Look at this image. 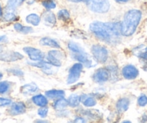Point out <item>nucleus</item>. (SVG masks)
<instances>
[{
	"label": "nucleus",
	"mask_w": 147,
	"mask_h": 123,
	"mask_svg": "<svg viewBox=\"0 0 147 123\" xmlns=\"http://www.w3.org/2000/svg\"><path fill=\"white\" fill-rule=\"evenodd\" d=\"M5 39V36H0V42L2 41Z\"/></svg>",
	"instance_id": "obj_38"
},
{
	"label": "nucleus",
	"mask_w": 147,
	"mask_h": 123,
	"mask_svg": "<svg viewBox=\"0 0 147 123\" xmlns=\"http://www.w3.org/2000/svg\"><path fill=\"white\" fill-rule=\"evenodd\" d=\"M110 73L105 68H100L95 72L93 75V79L96 83H104L109 79Z\"/></svg>",
	"instance_id": "obj_11"
},
{
	"label": "nucleus",
	"mask_w": 147,
	"mask_h": 123,
	"mask_svg": "<svg viewBox=\"0 0 147 123\" xmlns=\"http://www.w3.org/2000/svg\"><path fill=\"white\" fill-rule=\"evenodd\" d=\"M82 68L83 65L82 63H76L71 67L67 77L68 84H73L80 79Z\"/></svg>",
	"instance_id": "obj_6"
},
{
	"label": "nucleus",
	"mask_w": 147,
	"mask_h": 123,
	"mask_svg": "<svg viewBox=\"0 0 147 123\" xmlns=\"http://www.w3.org/2000/svg\"><path fill=\"white\" fill-rule=\"evenodd\" d=\"M15 18H16V16H15L14 12H12V11H9V10H6L5 15H4V19H5V20L9 22V21L15 20Z\"/></svg>",
	"instance_id": "obj_28"
},
{
	"label": "nucleus",
	"mask_w": 147,
	"mask_h": 123,
	"mask_svg": "<svg viewBox=\"0 0 147 123\" xmlns=\"http://www.w3.org/2000/svg\"><path fill=\"white\" fill-rule=\"evenodd\" d=\"M38 89V86L35 84H26L25 86H23L22 87H21V92H22L23 94H30L32 93H35V91Z\"/></svg>",
	"instance_id": "obj_18"
},
{
	"label": "nucleus",
	"mask_w": 147,
	"mask_h": 123,
	"mask_svg": "<svg viewBox=\"0 0 147 123\" xmlns=\"http://www.w3.org/2000/svg\"><path fill=\"white\" fill-rule=\"evenodd\" d=\"M23 50L28 55V56H29L31 60L42 61L44 59V54L39 49L27 46V47L24 48Z\"/></svg>",
	"instance_id": "obj_8"
},
{
	"label": "nucleus",
	"mask_w": 147,
	"mask_h": 123,
	"mask_svg": "<svg viewBox=\"0 0 147 123\" xmlns=\"http://www.w3.org/2000/svg\"><path fill=\"white\" fill-rule=\"evenodd\" d=\"M23 58L21 54L18 53L16 52H0V60L4 61V62H15V61L20 60Z\"/></svg>",
	"instance_id": "obj_9"
},
{
	"label": "nucleus",
	"mask_w": 147,
	"mask_h": 123,
	"mask_svg": "<svg viewBox=\"0 0 147 123\" xmlns=\"http://www.w3.org/2000/svg\"><path fill=\"white\" fill-rule=\"evenodd\" d=\"M69 1H70V2H77V3H78V2H90V0H69Z\"/></svg>",
	"instance_id": "obj_35"
},
{
	"label": "nucleus",
	"mask_w": 147,
	"mask_h": 123,
	"mask_svg": "<svg viewBox=\"0 0 147 123\" xmlns=\"http://www.w3.org/2000/svg\"><path fill=\"white\" fill-rule=\"evenodd\" d=\"M48 112H49V109L47 107H43V108L39 109L38 111V114L41 117H46L47 116Z\"/></svg>",
	"instance_id": "obj_32"
},
{
	"label": "nucleus",
	"mask_w": 147,
	"mask_h": 123,
	"mask_svg": "<svg viewBox=\"0 0 147 123\" xmlns=\"http://www.w3.org/2000/svg\"><path fill=\"white\" fill-rule=\"evenodd\" d=\"M43 19L46 23L49 25H54L56 22V18L51 12H46L43 15Z\"/></svg>",
	"instance_id": "obj_17"
},
{
	"label": "nucleus",
	"mask_w": 147,
	"mask_h": 123,
	"mask_svg": "<svg viewBox=\"0 0 147 123\" xmlns=\"http://www.w3.org/2000/svg\"><path fill=\"white\" fill-rule=\"evenodd\" d=\"M30 65L32 66H35V67H40V68L42 69H45V70H50L51 69V66H50V63H45V62H43V60L40 61L38 63H29Z\"/></svg>",
	"instance_id": "obj_26"
},
{
	"label": "nucleus",
	"mask_w": 147,
	"mask_h": 123,
	"mask_svg": "<svg viewBox=\"0 0 147 123\" xmlns=\"http://www.w3.org/2000/svg\"><path fill=\"white\" fill-rule=\"evenodd\" d=\"M92 54L94 59L99 63H105L108 58L107 49L100 45H93L92 47Z\"/></svg>",
	"instance_id": "obj_4"
},
{
	"label": "nucleus",
	"mask_w": 147,
	"mask_h": 123,
	"mask_svg": "<svg viewBox=\"0 0 147 123\" xmlns=\"http://www.w3.org/2000/svg\"><path fill=\"white\" fill-rule=\"evenodd\" d=\"M85 120L82 118H77L75 120H74V122H85Z\"/></svg>",
	"instance_id": "obj_36"
},
{
	"label": "nucleus",
	"mask_w": 147,
	"mask_h": 123,
	"mask_svg": "<svg viewBox=\"0 0 147 123\" xmlns=\"http://www.w3.org/2000/svg\"><path fill=\"white\" fill-rule=\"evenodd\" d=\"M8 72L12 73V74L18 76H22L23 75V73L20 70H16V69H12V70H8Z\"/></svg>",
	"instance_id": "obj_34"
},
{
	"label": "nucleus",
	"mask_w": 147,
	"mask_h": 123,
	"mask_svg": "<svg viewBox=\"0 0 147 123\" xmlns=\"http://www.w3.org/2000/svg\"><path fill=\"white\" fill-rule=\"evenodd\" d=\"M122 73L123 77L127 80H134L138 75V70L135 66L128 65L123 67Z\"/></svg>",
	"instance_id": "obj_10"
},
{
	"label": "nucleus",
	"mask_w": 147,
	"mask_h": 123,
	"mask_svg": "<svg viewBox=\"0 0 147 123\" xmlns=\"http://www.w3.org/2000/svg\"><path fill=\"white\" fill-rule=\"evenodd\" d=\"M68 46H69V49H70L71 52L74 53V59L84 64L88 68L92 66V62L89 57V55L87 53H85L82 48L80 47L77 43H74V42H69Z\"/></svg>",
	"instance_id": "obj_3"
},
{
	"label": "nucleus",
	"mask_w": 147,
	"mask_h": 123,
	"mask_svg": "<svg viewBox=\"0 0 147 123\" xmlns=\"http://www.w3.org/2000/svg\"><path fill=\"white\" fill-rule=\"evenodd\" d=\"M2 73H0V79L2 78Z\"/></svg>",
	"instance_id": "obj_41"
},
{
	"label": "nucleus",
	"mask_w": 147,
	"mask_h": 123,
	"mask_svg": "<svg viewBox=\"0 0 147 123\" xmlns=\"http://www.w3.org/2000/svg\"><path fill=\"white\" fill-rule=\"evenodd\" d=\"M137 50H134L135 52V54L137 55L138 57L141 58L142 59H144V61L147 62V47H144L143 49H141V47L136 48Z\"/></svg>",
	"instance_id": "obj_23"
},
{
	"label": "nucleus",
	"mask_w": 147,
	"mask_h": 123,
	"mask_svg": "<svg viewBox=\"0 0 147 123\" xmlns=\"http://www.w3.org/2000/svg\"><path fill=\"white\" fill-rule=\"evenodd\" d=\"M129 104H130V101L127 98L121 99L118 101V103H117L116 104V108L117 109H118V112L123 113L124 112V111H126V110L128 109V107H129Z\"/></svg>",
	"instance_id": "obj_13"
},
{
	"label": "nucleus",
	"mask_w": 147,
	"mask_h": 123,
	"mask_svg": "<svg viewBox=\"0 0 147 123\" xmlns=\"http://www.w3.org/2000/svg\"><path fill=\"white\" fill-rule=\"evenodd\" d=\"M32 101H33V103L35 105L38 106V107H45L48 104V101L46 98L44 96L41 95V94L36 95L32 97Z\"/></svg>",
	"instance_id": "obj_16"
},
{
	"label": "nucleus",
	"mask_w": 147,
	"mask_h": 123,
	"mask_svg": "<svg viewBox=\"0 0 147 123\" xmlns=\"http://www.w3.org/2000/svg\"><path fill=\"white\" fill-rule=\"evenodd\" d=\"M138 104L140 107H144L147 104V96L146 95H141L138 99Z\"/></svg>",
	"instance_id": "obj_31"
},
{
	"label": "nucleus",
	"mask_w": 147,
	"mask_h": 123,
	"mask_svg": "<svg viewBox=\"0 0 147 123\" xmlns=\"http://www.w3.org/2000/svg\"><path fill=\"white\" fill-rule=\"evenodd\" d=\"M25 0H8L7 5L6 7V10L14 12L15 9L20 6Z\"/></svg>",
	"instance_id": "obj_15"
},
{
	"label": "nucleus",
	"mask_w": 147,
	"mask_h": 123,
	"mask_svg": "<svg viewBox=\"0 0 147 123\" xmlns=\"http://www.w3.org/2000/svg\"><path fill=\"white\" fill-rule=\"evenodd\" d=\"M63 57V54L62 52H59L58 50H52L50 51L48 54V63L51 64L52 65L56 66V67H60L61 66V59Z\"/></svg>",
	"instance_id": "obj_7"
},
{
	"label": "nucleus",
	"mask_w": 147,
	"mask_h": 123,
	"mask_svg": "<svg viewBox=\"0 0 147 123\" xmlns=\"http://www.w3.org/2000/svg\"><path fill=\"white\" fill-rule=\"evenodd\" d=\"M2 15V6L0 5V17Z\"/></svg>",
	"instance_id": "obj_39"
},
{
	"label": "nucleus",
	"mask_w": 147,
	"mask_h": 123,
	"mask_svg": "<svg viewBox=\"0 0 147 123\" xmlns=\"http://www.w3.org/2000/svg\"><path fill=\"white\" fill-rule=\"evenodd\" d=\"M40 43L42 46H49V47L56 48V49H60L61 47L59 43H58L56 41L47 37L43 38V39L40 41Z\"/></svg>",
	"instance_id": "obj_14"
},
{
	"label": "nucleus",
	"mask_w": 147,
	"mask_h": 123,
	"mask_svg": "<svg viewBox=\"0 0 147 123\" xmlns=\"http://www.w3.org/2000/svg\"><path fill=\"white\" fill-rule=\"evenodd\" d=\"M141 12L138 10H131L125 14L123 21L121 25V34L130 36L135 33L141 19Z\"/></svg>",
	"instance_id": "obj_2"
},
{
	"label": "nucleus",
	"mask_w": 147,
	"mask_h": 123,
	"mask_svg": "<svg viewBox=\"0 0 147 123\" xmlns=\"http://www.w3.org/2000/svg\"><path fill=\"white\" fill-rule=\"evenodd\" d=\"M26 21L27 22L31 24V25L37 26V25H38L39 23H40V18L36 14H30V15H28L26 17Z\"/></svg>",
	"instance_id": "obj_20"
},
{
	"label": "nucleus",
	"mask_w": 147,
	"mask_h": 123,
	"mask_svg": "<svg viewBox=\"0 0 147 123\" xmlns=\"http://www.w3.org/2000/svg\"><path fill=\"white\" fill-rule=\"evenodd\" d=\"M12 101L10 99H7L0 98V107H5V106H8L11 104Z\"/></svg>",
	"instance_id": "obj_33"
},
{
	"label": "nucleus",
	"mask_w": 147,
	"mask_h": 123,
	"mask_svg": "<svg viewBox=\"0 0 147 123\" xmlns=\"http://www.w3.org/2000/svg\"><path fill=\"white\" fill-rule=\"evenodd\" d=\"M120 22H92L90 29L99 39L109 44H116L121 39V31Z\"/></svg>",
	"instance_id": "obj_1"
},
{
	"label": "nucleus",
	"mask_w": 147,
	"mask_h": 123,
	"mask_svg": "<svg viewBox=\"0 0 147 123\" xmlns=\"http://www.w3.org/2000/svg\"><path fill=\"white\" fill-rule=\"evenodd\" d=\"M36 122H48L45 121V120H43V121H40V120H37Z\"/></svg>",
	"instance_id": "obj_40"
},
{
	"label": "nucleus",
	"mask_w": 147,
	"mask_h": 123,
	"mask_svg": "<svg viewBox=\"0 0 147 123\" xmlns=\"http://www.w3.org/2000/svg\"><path fill=\"white\" fill-rule=\"evenodd\" d=\"M81 97L77 95H72L68 99V105L71 107H78L80 104Z\"/></svg>",
	"instance_id": "obj_22"
},
{
	"label": "nucleus",
	"mask_w": 147,
	"mask_h": 123,
	"mask_svg": "<svg viewBox=\"0 0 147 123\" xmlns=\"http://www.w3.org/2000/svg\"><path fill=\"white\" fill-rule=\"evenodd\" d=\"M116 1L118 2H126L130 1V0H116Z\"/></svg>",
	"instance_id": "obj_37"
},
{
	"label": "nucleus",
	"mask_w": 147,
	"mask_h": 123,
	"mask_svg": "<svg viewBox=\"0 0 147 123\" xmlns=\"http://www.w3.org/2000/svg\"><path fill=\"white\" fill-rule=\"evenodd\" d=\"M68 106V101H66L64 99H60L53 104V107L56 109H63L65 107Z\"/></svg>",
	"instance_id": "obj_24"
},
{
	"label": "nucleus",
	"mask_w": 147,
	"mask_h": 123,
	"mask_svg": "<svg viewBox=\"0 0 147 123\" xmlns=\"http://www.w3.org/2000/svg\"><path fill=\"white\" fill-rule=\"evenodd\" d=\"M42 5H43L45 8L47 10H52L56 7V3L53 2V0H44L42 2Z\"/></svg>",
	"instance_id": "obj_27"
},
{
	"label": "nucleus",
	"mask_w": 147,
	"mask_h": 123,
	"mask_svg": "<svg viewBox=\"0 0 147 123\" xmlns=\"http://www.w3.org/2000/svg\"><path fill=\"white\" fill-rule=\"evenodd\" d=\"M9 83L7 81L0 82V94H5L9 90Z\"/></svg>",
	"instance_id": "obj_29"
},
{
	"label": "nucleus",
	"mask_w": 147,
	"mask_h": 123,
	"mask_svg": "<svg viewBox=\"0 0 147 123\" xmlns=\"http://www.w3.org/2000/svg\"><path fill=\"white\" fill-rule=\"evenodd\" d=\"M64 91L61 90H51L46 92V96L50 99L60 98L64 96Z\"/></svg>",
	"instance_id": "obj_19"
},
{
	"label": "nucleus",
	"mask_w": 147,
	"mask_h": 123,
	"mask_svg": "<svg viewBox=\"0 0 147 123\" xmlns=\"http://www.w3.org/2000/svg\"><path fill=\"white\" fill-rule=\"evenodd\" d=\"M14 28H15V29L18 32L21 33H25V34L32 33V32L33 31V29H32L31 27L23 26V25H22L20 23L15 24V25H14Z\"/></svg>",
	"instance_id": "obj_21"
},
{
	"label": "nucleus",
	"mask_w": 147,
	"mask_h": 123,
	"mask_svg": "<svg viewBox=\"0 0 147 123\" xmlns=\"http://www.w3.org/2000/svg\"><path fill=\"white\" fill-rule=\"evenodd\" d=\"M83 104H84L85 107H94V106L96 105V101L93 97H88V98H87L84 100Z\"/></svg>",
	"instance_id": "obj_30"
},
{
	"label": "nucleus",
	"mask_w": 147,
	"mask_h": 123,
	"mask_svg": "<svg viewBox=\"0 0 147 123\" xmlns=\"http://www.w3.org/2000/svg\"><path fill=\"white\" fill-rule=\"evenodd\" d=\"M90 9L97 13H105L110 9L108 0H90Z\"/></svg>",
	"instance_id": "obj_5"
},
{
	"label": "nucleus",
	"mask_w": 147,
	"mask_h": 123,
	"mask_svg": "<svg viewBox=\"0 0 147 123\" xmlns=\"http://www.w3.org/2000/svg\"><path fill=\"white\" fill-rule=\"evenodd\" d=\"M123 122L124 123H125V122H130V121H123Z\"/></svg>",
	"instance_id": "obj_42"
},
{
	"label": "nucleus",
	"mask_w": 147,
	"mask_h": 123,
	"mask_svg": "<svg viewBox=\"0 0 147 123\" xmlns=\"http://www.w3.org/2000/svg\"><path fill=\"white\" fill-rule=\"evenodd\" d=\"M26 111V107L25 104L22 102L14 103L10 108V114L12 115H18V114H23Z\"/></svg>",
	"instance_id": "obj_12"
},
{
	"label": "nucleus",
	"mask_w": 147,
	"mask_h": 123,
	"mask_svg": "<svg viewBox=\"0 0 147 123\" xmlns=\"http://www.w3.org/2000/svg\"><path fill=\"white\" fill-rule=\"evenodd\" d=\"M58 18L61 20L66 22V21L69 20L70 15H69V12L66 10H60L58 12Z\"/></svg>",
	"instance_id": "obj_25"
}]
</instances>
